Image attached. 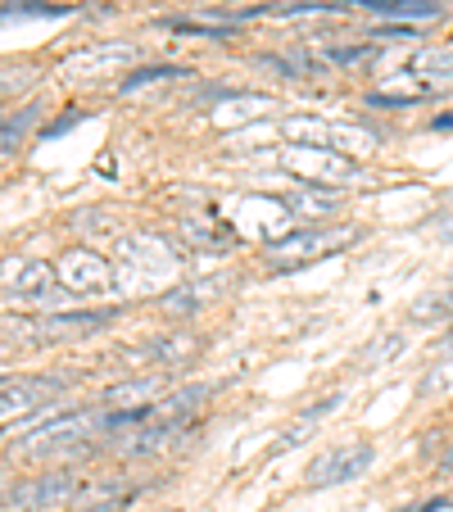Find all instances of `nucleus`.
<instances>
[{
    "label": "nucleus",
    "instance_id": "1",
    "mask_svg": "<svg viewBox=\"0 0 453 512\" xmlns=\"http://www.w3.org/2000/svg\"><path fill=\"white\" fill-rule=\"evenodd\" d=\"M349 241H358L354 227H299V232H286L281 241H268V268L272 272L309 268V263L345 250Z\"/></svg>",
    "mask_w": 453,
    "mask_h": 512
},
{
    "label": "nucleus",
    "instance_id": "2",
    "mask_svg": "<svg viewBox=\"0 0 453 512\" xmlns=\"http://www.w3.org/2000/svg\"><path fill=\"white\" fill-rule=\"evenodd\" d=\"M82 476L78 472H50L37 481H23L5 490V512H59L68 503H78Z\"/></svg>",
    "mask_w": 453,
    "mask_h": 512
},
{
    "label": "nucleus",
    "instance_id": "3",
    "mask_svg": "<svg viewBox=\"0 0 453 512\" xmlns=\"http://www.w3.org/2000/svg\"><path fill=\"white\" fill-rule=\"evenodd\" d=\"M100 417L105 413H59L50 422H41L37 431H28L19 440V454H55V449H68L78 440H91L100 431Z\"/></svg>",
    "mask_w": 453,
    "mask_h": 512
},
{
    "label": "nucleus",
    "instance_id": "4",
    "mask_svg": "<svg viewBox=\"0 0 453 512\" xmlns=\"http://www.w3.org/2000/svg\"><path fill=\"white\" fill-rule=\"evenodd\" d=\"M281 164H286L295 177H309V186H345L358 177V168L349 164L345 155L322 150V145H295V150H286Z\"/></svg>",
    "mask_w": 453,
    "mask_h": 512
},
{
    "label": "nucleus",
    "instance_id": "5",
    "mask_svg": "<svg viewBox=\"0 0 453 512\" xmlns=\"http://www.w3.org/2000/svg\"><path fill=\"white\" fill-rule=\"evenodd\" d=\"M376 449L367 440H349V445H336L327 449L322 458L309 463V485L313 490H327V485H340V481H358V476L372 467Z\"/></svg>",
    "mask_w": 453,
    "mask_h": 512
},
{
    "label": "nucleus",
    "instance_id": "6",
    "mask_svg": "<svg viewBox=\"0 0 453 512\" xmlns=\"http://www.w3.org/2000/svg\"><path fill=\"white\" fill-rule=\"evenodd\" d=\"M136 64V50L127 46V41H91L87 50H73V55L64 59V68L73 73V78H114L118 68Z\"/></svg>",
    "mask_w": 453,
    "mask_h": 512
},
{
    "label": "nucleus",
    "instance_id": "7",
    "mask_svg": "<svg viewBox=\"0 0 453 512\" xmlns=\"http://www.w3.org/2000/svg\"><path fill=\"white\" fill-rule=\"evenodd\" d=\"M55 272H59V286L78 290V295H105L114 286V268L91 250H68Z\"/></svg>",
    "mask_w": 453,
    "mask_h": 512
},
{
    "label": "nucleus",
    "instance_id": "8",
    "mask_svg": "<svg viewBox=\"0 0 453 512\" xmlns=\"http://www.w3.org/2000/svg\"><path fill=\"white\" fill-rule=\"evenodd\" d=\"M55 286H59V272L50 268L46 259H23V263H10V268H5V290H10L14 300L41 304L55 295Z\"/></svg>",
    "mask_w": 453,
    "mask_h": 512
},
{
    "label": "nucleus",
    "instance_id": "9",
    "mask_svg": "<svg viewBox=\"0 0 453 512\" xmlns=\"http://www.w3.org/2000/svg\"><path fill=\"white\" fill-rule=\"evenodd\" d=\"M118 318V309L109 304V309H78V313H50V318L37 322V331L46 340H59V336H96V331H105L109 322Z\"/></svg>",
    "mask_w": 453,
    "mask_h": 512
},
{
    "label": "nucleus",
    "instance_id": "10",
    "mask_svg": "<svg viewBox=\"0 0 453 512\" xmlns=\"http://www.w3.org/2000/svg\"><path fill=\"white\" fill-rule=\"evenodd\" d=\"M64 390L59 377H19V381H5V417L14 413H32L41 404H55V395Z\"/></svg>",
    "mask_w": 453,
    "mask_h": 512
},
{
    "label": "nucleus",
    "instance_id": "11",
    "mask_svg": "<svg viewBox=\"0 0 453 512\" xmlns=\"http://www.w3.org/2000/svg\"><path fill=\"white\" fill-rule=\"evenodd\" d=\"M159 395H164V377L150 372V377H136V381H123V386H109L100 395L105 413H123V408H155Z\"/></svg>",
    "mask_w": 453,
    "mask_h": 512
},
{
    "label": "nucleus",
    "instance_id": "12",
    "mask_svg": "<svg viewBox=\"0 0 453 512\" xmlns=\"http://www.w3.org/2000/svg\"><path fill=\"white\" fill-rule=\"evenodd\" d=\"M213 395V386H182L173 390V395H164L155 408H150V422H168V426H186L195 413H200V404Z\"/></svg>",
    "mask_w": 453,
    "mask_h": 512
},
{
    "label": "nucleus",
    "instance_id": "13",
    "mask_svg": "<svg viewBox=\"0 0 453 512\" xmlns=\"http://www.w3.org/2000/svg\"><path fill=\"white\" fill-rule=\"evenodd\" d=\"M345 5H358L367 14H381V19H440L449 10V0H345Z\"/></svg>",
    "mask_w": 453,
    "mask_h": 512
},
{
    "label": "nucleus",
    "instance_id": "14",
    "mask_svg": "<svg viewBox=\"0 0 453 512\" xmlns=\"http://www.w3.org/2000/svg\"><path fill=\"white\" fill-rule=\"evenodd\" d=\"M281 209L299 213V218H331L340 209V195L336 191H318V186H295V191L281 195Z\"/></svg>",
    "mask_w": 453,
    "mask_h": 512
},
{
    "label": "nucleus",
    "instance_id": "15",
    "mask_svg": "<svg viewBox=\"0 0 453 512\" xmlns=\"http://www.w3.org/2000/svg\"><path fill=\"white\" fill-rule=\"evenodd\" d=\"M123 254H127V259H136V263H145V268H164V263H177V250L159 232H132L123 241Z\"/></svg>",
    "mask_w": 453,
    "mask_h": 512
},
{
    "label": "nucleus",
    "instance_id": "16",
    "mask_svg": "<svg viewBox=\"0 0 453 512\" xmlns=\"http://www.w3.org/2000/svg\"><path fill=\"white\" fill-rule=\"evenodd\" d=\"M408 78H431V91L453 82V50H417L408 59Z\"/></svg>",
    "mask_w": 453,
    "mask_h": 512
},
{
    "label": "nucleus",
    "instance_id": "17",
    "mask_svg": "<svg viewBox=\"0 0 453 512\" xmlns=\"http://www.w3.org/2000/svg\"><path fill=\"white\" fill-rule=\"evenodd\" d=\"M336 404H340V395H327V399H322V404L304 408V413H299L295 422H290L286 431H281V440H277V445H272V454H286V449H295L299 440H304V435H309L313 426L322 422V417H331V413H336Z\"/></svg>",
    "mask_w": 453,
    "mask_h": 512
},
{
    "label": "nucleus",
    "instance_id": "18",
    "mask_svg": "<svg viewBox=\"0 0 453 512\" xmlns=\"http://www.w3.org/2000/svg\"><path fill=\"white\" fill-rule=\"evenodd\" d=\"M376 145H381V141H376L372 127L331 123V145H327V150H336V155H345V159H363V155H372Z\"/></svg>",
    "mask_w": 453,
    "mask_h": 512
},
{
    "label": "nucleus",
    "instance_id": "19",
    "mask_svg": "<svg viewBox=\"0 0 453 512\" xmlns=\"http://www.w3.org/2000/svg\"><path fill=\"white\" fill-rule=\"evenodd\" d=\"M195 354H200V340L195 336H164L145 349V358H155L159 368H186Z\"/></svg>",
    "mask_w": 453,
    "mask_h": 512
},
{
    "label": "nucleus",
    "instance_id": "20",
    "mask_svg": "<svg viewBox=\"0 0 453 512\" xmlns=\"http://www.w3.org/2000/svg\"><path fill=\"white\" fill-rule=\"evenodd\" d=\"M272 109V96H227L213 114H218V123H245V118H254V114H268Z\"/></svg>",
    "mask_w": 453,
    "mask_h": 512
},
{
    "label": "nucleus",
    "instance_id": "21",
    "mask_svg": "<svg viewBox=\"0 0 453 512\" xmlns=\"http://www.w3.org/2000/svg\"><path fill=\"white\" fill-rule=\"evenodd\" d=\"M399 354H404V336H399V331H390V336H376L372 345H363V354H358V368H363V372L386 368V363H395Z\"/></svg>",
    "mask_w": 453,
    "mask_h": 512
},
{
    "label": "nucleus",
    "instance_id": "22",
    "mask_svg": "<svg viewBox=\"0 0 453 512\" xmlns=\"http://www.w3.org/2000/svg\"><path fill=\"white\" fill-rule=\"evenodd\" d=\"M173 78H186V68H177V64H150V68H136V73H127V78L118 82V91H123V96H136L141 87L173 82Z\"/></svg>",
    "mask_w": 453,
    "mask_h": 512
},
{
    "label": "nucleus",
    "instance_id": "23",
    "mask_svg": "<svg viewBox=\"0 0 453 512\" xmlns=\"http://www.w3.org/2000/svg\"><path fill=\"white\" fill-rule=\"evenodd\" d=\"M5 23L14 19H64L68 5H50V0H5Z\"/></svg>",
    "mask_w": 453,
    "mask_h": 512
},
{
    "label": "nucleus",
    "instance_id": "24",
    "mask_svg": "<svg viewBox=\"0 0 453 512\" xmlns=\"http://www.w3.org/2000/svg\"><path fill=\"white\" fill-rule=\"evenodd\" d=\"M281 132H286L290 141H309V145H322V150L331 145V123H322V118H286Z\"/></svg>",
    "mask_w": 453,
    "mask_h": 512
},
{
    "label": "nucleus",
    "instance_id": "25",
    "mask_svg": "<svg viewBox=\"0 0 453 512\" xmlns=\"http://www.w3.org/2000/svg\"><path fill=\"white\" fill-rule=\"evenodd\" d=\"M37 114H41L37 105H23V109H14V114L5 118V132H0V150H5V155H14V150H19V141L28 136V127L37 123Z\"/></svg>",
    "mask_w": 453,
    "mask_h": 512
},
{
    "label": "nucleus",
    "instance_id": "26",
    "mask_svg": "<svg viewBox=\"0 0 453 512\" xmlns=\"http://www.w3.org/2000/svg\"><path fill=\"white\" fill-rule=\"evenodd\" d=\"M453 313V290H431V295H422V300L408 309V318L413 322H440Z\"/></svg>",
    "mask_w": 453,
    "mask_h": 512
},
{
    "label": "nucleus",
    "instance_id": "27",
    "mask_svg": "<svg viewBox=\"0 0 453 512\" xmlns=\"http://www.w3.org/2000/svg\"><path fill=\"white\" fill-rule=\"evenodd\" d=\"M159 309L173 313V318H186V313L200 309V295H195V286H173L159 295Z\"/></svg>",
    "mask_w": 453,
    "mask_h": 512
},
{
    "label": "nucleus",
    "instance_id": "28",
    "mask_svg": "<svg viewBox=\"0 0 453 512\" xmlns=\"http://www.w3.org/2000/svg\"><path fill=\"white\" fill-rule=\"evenodd\" d=\"M182 236H186V241H195V245H204V250H222V245H227L209 223H200V218H186V223H182Z\"/></svg>",
    "mask_w": 453,
    "mask_h": 512
},
{
    "label": "nucleus",
    "instance_id": "29",
    "mask_svg": "<svg viewBox=\"0 0 453 512\" xmlns=\"http://www.w3.org/2000/svg\"><path fill=\"white\" fill-rule=\"evenodd\" d=\"M449 386H453V363H435V368L422 377V386H417V390H422L426 399H435V395H444Z\"/></svg>",
    "mask_w": 453,
    "mask_h": 512
},
{
    "label": "nucleus",
    "instance_id": "30",
    "mask_svg": "<svg viewBox=\"0 0 453 512\" xmlns=\"http://www.w3.org/2000/svg\"><path fill=\"white\" fill-rule=\"evenodd\" d=\"M376 46H327L322 50V64H363Z\"/></svg>",
    "mask_w": 453,
    "mask_h": 512
},
{
    "label": "nucleus",
    "instance_id": "31",
    "mask_svg": "<svg viewBox=\"0 0 453 512\" xmlns=\"http://www.w3.org/2000/svg\"><path fill=\"white\" fill-rule=\"evenodd\" d=\"M367 105H372V109H408V105H417V96H390V91H372V96H367Z\"/></svg>",
    "mask_w": 453,
    "mask_h": 512
},
{
    "label": "nucleus",
    "instance_id": "32",
    "mask_svg": "<svg viewBox=\"0 0 453 512\" xmlns=\"http://www.w3.org/2000/svg\"><path fill=\"white\" fill-rule=\"evenodd\" d=\"M127 499H132V490L127 494H114V499H96V503H73L78 512H123Z\"/></svg>",
    "mask_w": 453,
    "mask_h": 512
},
{
    "label": "nucleus",
    "instance_id": "33",
    "mask_svg": "<svg viewBox=\"0 0 453 512\" xmlns=\"http://www.w3.org/2000/svg\"><path fill=\"white\" fill-rule=\"evenodd\" d=\"M232 286V277H204V281H195V295H200V300H209L213 290H227Z\"/></svg>",
    "mask_w": 453,
    "mask_h": 512
},
{
    "label": "nucleus",
    "instance_id": "34",
    "mask_svg": "<svg viewBox=\"0 0 453 512\" xmlns=\"http://www.w3.org/2000/svg\"><path fill=\"white\" fill-rule=\"evenodd\" d=\"M444 508V499H431V503H422V508H408V512H440Z\"/></svg>",
    "mask_w": 453,
    "mask_h": 512
},
{
    "label": "nucleus",
    "instance_id": "35",
    "mask_svg": "<svg viewBox=\"0 0 453 512\" xmlns=\"http://www.w3.org/2000/svg\"><path fill=\"white\" fill-rule=\"evenodd\" d=\"M440 236H444V241H453V218H444V223H440Z\"/></svg>",
    "mask_w": 453,
    "mask_h": 512
}]
</instances>
